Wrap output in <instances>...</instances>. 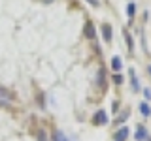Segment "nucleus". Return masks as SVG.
Listing matches in <instances>:
<instances>
[{
  "label": "nucleus",
  "instance_id": "obj_4",
  "mask_svg": "<svg viewBox=\"0 0 151 141\" xmlns=\"http://www.w3.org/2000/svg\"><path fill=\"white\" fill-rule=\"evenodd\" d=\"M102 34H104V40H106V41H111V26L104 25L102 26Z\"/></svg>",
  "mask_w": 151,
  "mask_h": 141
},
{
  "label": "nucleus",
  "instance_id": "obj_13",
  "mask_svg": "<svg viewBox=\"0 0 151 141\" xmlns=\"http://www.w3.org/2000/svg\"><path fill=\"white\" fill-rule=\"evenodd\" d=\"M113 81H115L117 85H121V83H123V77H121L119 73H117V75H113Z\"/></svg>",
  "mask_w": 151,
  "mask_h": 141
},
{
  "label": "nucleus",
  "instance_id": "obj_14",
  "mask_svg": "<svg viewBox=\"0 0 151 141\" xmlns=\"http://www.w3.org/2000/svg\"><path fill=\"white\" fill-rule=\"evenodd\" d=\"M40 141H47V135H45V132H40V137H38Z\"/></svg>",
  "mask_w": 151,
  "mask_h": 141
},
{
  "label": "nucleus",
  "instance_id": "obj_9",
  "mask_svg": "<svg viewBox=\"0 0 151 141\" xmlns=\"http://www.w3.org/2000/svg\"><path fill=\"white\" fill-rule=\"evenodd\" d=\"M140 111H142V115H144V117H149V115H151V107H149L145 102L140 105Z\"/></svg>",
  "mask_w": 151,
  "mask_h": 141
},
{
  "label": "nucleus",
  "instance_id": "obj_11",
  "mask_svg": "<svg viewBox=\"0 0 151 141\" xmlns=\"http://www.w3.org/2000/svg\"><path fill=\"white\" fill-rule=\"evenodd\" d=\"M125 38H127V45H129V49H132V47H134V43H132V38L129 36V32H125Z\"/></svg>",
  "mask_w": 151,
  "mask_h": 141
},
{
  "label": "nucleus",
  "instance_id": "obj_12",
  "mask_svg": "<svg viewBox=\"0 0 151 141\" xmlns=\"http://www.w3.org/2000/svg\"><path fill=\"white\" fill-rule=\"evenodd\" d=\"M127 13H129V17L134 15V4H129V6H127Z\"/></svg>",
  "mask_w": 151,
  "mask_h": 141
},
{
  "label": "nucleus",
  "instance_id": "obj_1",
  "mask_svg": "<svg viewBox=\"0 0 151 141\" xmlns=\"http://www.w3.org/2000/svg\"><path fill=\"white\" fill-rule=\"evenodd\" d=\"M94 124H100V126H106L108 124V115H106V111H96L94 113Z\"/></svg>",
  "mask_w": 151,
  "mask_h": 141
},
{
  "label": "nucleus",
  "instance_id": "obj_7",
  "mask_svg": "<svg viewBox=\"0 0 151 141\" xmlns=\"http://www.w3.org/2000/svg\"><path fill=\"white\" fill-rule=\"evenodd\" d=\"M53 141H68V137H66V134H64V132L57 130L55 134H53Z\"/></svg>",
  "mask_w": 151,
  "mask_h": 141
},
{
  "label": "nucleus",
  "instance_id": "obj_5",
  "mask_svg": "<svg viewBox=\"0 0 151 141\" xmlns=\"http://www.w3.org/2000/svg\"><path fill=\"white\" fill-rule=\"evenodd\" d=\"M9 100H12V94H9L8 90H4V88H0V102H2V103H8Z\"/></svg>",
  "mask_w": 151,
  "mask_h": 141
},
{
  "label": "nucleus",
  "instance_id": "obj_10",
  "mask_svg": "<svg viewBox=\"0 0 151 141\" xmlns=\"http://www.w3.org/2000/svg\"><path fill=\"white\" fill-rule=\"evenodd\" d=\"M145 137H147V132H145V130L140 126V128H138V132H136V139H138V141H144Z\"/></svg>",
  "mask_w": 151,
  "mask_h": 141
},
{
  "label": "nucleus",
  "instance_id": "obj_15",
  "mask_svg": "<svg viewBox=\"0 0 151 141\" xmlns=\"http://www.w3.org/2000/svg\"><path fill=\"white\" fill-rule=\"evenodd\" d=\"M144 96L147 98V100H149V98H151V90H149V88H145V90H144Z\"/></svg>",
  "mask_w": 151,
  "mask_h": 141
},
{
  "label": "nucleus",
  "instance_id": "obj_18",
  "mask_svg": "<svg viewBox=\"0 0 151 141\" xmlns=\"http://www.w3.org/2000/svg\"><path fill=\"white\" fill-rule=\"evenodd\" d=\"M147 72H149V75H151V66H149V68H147Z\"/></svg>",
  "mask_w": 151,
  "mask_h": 141
},
{
  "label": "nucleus",
  "instance_id": "obj_6",
  "mask_svg": "<svg viewBox=\"0 0 151 141\" xmlns=\"http://www.w3.org/2000/svg\"><path fill=\"white\" fill-rule=\"evenodd\" d=\"M85 36H87L89 40H94L96 32H94V26H93V25H87V26H85Z\"/></svg>",
  "mask_w": 151,
  "mask_h": 141
},
{
  "label": "nucleus",
  "instance_id": "obj_17",
  "mask_svg": "<svg viewBox=\"0 0 151 141\" xmlns=\"http://www.w3.org/2000/svg\"><path fill=\"white\" fill-rule=\"evenodd\" d=\"M89 4L91 6H98V0H89Z\"/></svg>",
  "mask_w": 151,
  "mask_h": 141
},
{
  "label": "nucleus",
  "instance_id": "obj_3",
  "mask_svg": "<svg viewBox=\"0 0 151 141\" xmlns=\"http://www.w3.org/2000/svg\"><path fill=\"white\" fill-rule=\"evenodd\" d=\"M121 68H123L121 56H113V58H111V70H113V72H121Z\"/></svg>",
  "mask_w": 151,
  "mask_h": 141
},
{
  "label": "nucleus",
  "instance_id": "obj_8",
  "mask_svg": "<svg viewBox=\"0 0 151 141\" xmlns=\"http://www.w3.org/2000/svg\"><path fill=\"white\" fill-rule=\"evenodd\" d=\"M130 77H132V88H134V90H140V83H138V77H136L134 70H130Z\"/></svg>",
  "mask_w": 151,
  "mask_h": 141
},
{
  "label": "nucleus",
  "instance_id": "obj_2",
  "mask_svg": "<svg viewBox=\"0 0 151 141\" xmlns=\"http://www.w3.org/2000/svg\"><path fill=\"white\" fill-rule=\"evenodd\" d=\"M129 128H127V126H123V128H119V132H117L115 134V141H125L127 137H129Z\"/></svg>",
  "mask_w": 151,
  "mask_h": 141
},
{
  "label": "nucleus",
  "instance_id": "obj_16",
  "mask_svg": "<svg viewBox=\"0 0 151 141\" xmlns=\"http://www.w3.org/2000/svg\"><path fill=\"white\" fill-rule=\"evenodd\" d=\"M111 109H113V111H117V109H119V103H117V102H113V105H111Z\"/></svg>",
  "mask_w": 151,
  "mask_h": 141
}]
</instances>
